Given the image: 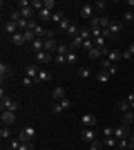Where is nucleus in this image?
Listing matches in <instances>:
<instances>
[{
	"label": "nucleus",
	"mask_w": 134,
	"mask_h": 150,
	"mask_svg": "<svg viewBox=\"0 0 134 150\" xmlns=\"http://www.w3.org/2000/svg\"><path fill=\"white\" fill-rule=\"evenodd\" d=\"M69 27H72V20H69V18H65L63 23L58 25V31H65V34H67V29H69Z\"/></svg>",
	"instance_id": "obj_32"
},
{
	"label": "nucleus",
	"mask_w": 134,
	"mask_h": 150,
	"mask_svg": "<svg viewBox=\"0 0 134 150\" xmlns=\"http://www.w3.org/2000/svg\"><path fill=\"white\" fill-rule=\"evenodd\" d=\"M116 148H119V150H128V148H132V144H130V139H119Z\"/></svg>",
	"instance_id": "obj_31"
},
{
	"label": "nucleus",
	"mask_w": 134,
	"mask_h": 150,
	"mask_svg": "<svg viewBox=\"0 0 134 150\" xmlns=\"http://www.w3.org/2000/svg\"><path fill=\"white\" fill-rule=\"evenodd\" d=\"M67 36H69L72 40H74V38H76V36H81V29H78L76 25H72L69 29H67Z\"/></svg>",
	"instance_id": "obj_30"
},
{
	"label": "nucleus",
	"mask_w": 134,
	"mask_h": 150,
	"mask_svg": "<svg viewBox=\"0 0 134 150\" xmlns=\"http://www.w3.org/2000/svg\"><path fill=\"white\" fill-rule=\"evenodd\" d=\"M67 63H76V52H69V54H67Z\"/></svg>",
	"instance_id": "obj_43"
},
{
	"label": "nucleus",
	"mask_w": 134,
	"mask_h": 150,
	"mask_svg": "<svg viewBox=\"0 0 134 150\" xmlns=\"http://www.w3.org/2000/svg\"><path fill=\"white\" fill-rule=\"evenodd\" d=\"M123 20H125V23H132V20H134V11H132V9H128V11L123 13Z\"/></svg>",
	"instance_id": "obj_36"
},
{
	"label": "nucleus",
	"mask_w": 134,
	"mask_h": 150,
	"mask_svg": "<svg viewBox=\"0 0 134 150\" xmlns=\"http://www.w3.org/2000/svg\"><path fill=\"white\" fill-rule=\"evenodd\" d=\"M87 56L92 58V61H98L101 56H105V52H103V50H98V47H92V50L87 52Z\"/></svg>",
	"instance_id": "obj_22"
},
{
	"label": "nucleus",
	"mask_w": 134,
	"mask_h": 150,
	"mask_svg": "<svg viewBox=\"0 0 134 150\" xmlns=\"http://www.w3.org/2000/svg\"><path fill=\"white\" fill-rule=\"evenodd\" d=\"M76 76L78 79H89V76H92V69H89L87 65H81V67L76 69Z\"/></svg>",
	"instance_id": "obj_20"
},
{
	"label": "nucleus",
	"mask_w": 134,
	"mask_h": 150,
	"mask_svg": "<svg viewBox=\"0 0 134 150\" xmlns=\"http://www.w3.org/2000/svg\"><path fill=\"white\" fill-rule=\"evenodd\" d=\"M109 36H119V34H121V31H123V25H121V23H116V20H112V25H109Z\"/></svg>",
	"instance_id": "obj_19"
},
{
	"label": "nucleus",
	"mask_w": 134,
	"mask_h": 150,
	"mask_svg": "<svg viewBox=\"0 0 134 150\" xmlns=\"http://www.w3.org/2000/svg\"><path fill=\"white\" fill-rule=\"evenodd\" d=\"M38 72H40V65H38V63H29V65L25 67V76L34 79V81L38 79Z\"/></svg>",
	"instance_id": "obj_6"
},
{
	"label": "nucleus",
	"mask_w": 134,
	"mask_h": 150,
	"mask_svg": "<svg viewBox=\"0 0 134 150\" xmlns=\"http://www.w3.org/2000/svg\"><path fill=\"white\" fill-rule=\"evenodd\" d=\"M125 99H128V103H130V110L134 112V92H132V94H128Z\"/></svg>",
	"instance_id": "obj_40"
},
{
	"label": "nucleus",
	"mask_w": 134,
	"mask_h": 150,
	"mask_svg": "<svg viewBox=\"0 0 134 150\" xmlns=\"http://www.w3.org/2000/svg\"><path fill=\"white\" fill-rule=\"evenodd\" d=\"M51 13H54V11H49V9H40V11H38V20L49 23V20H51Z\"/></svg>",
	"instance_id": "obj_26"
},
{
	"label": "nucleus",
	"mask_w": 134,
	"mask_h": 150,
	"mask_svg": "<svg viewBox=\"0 0 134 150\" xmlns=\"http://www.w3.org/2000/svg\"><path fill=\"white\" fill-rule=\"evenodd\" d=\"M51 99H54V101L65 99V88H60V85H58V88H54V90H51Z\"/></svg>",
	"instance_id": "obj_23"
},
{
	"label": "nucleus",
	"mask_w": 134,
	"mask_h": 150,
	"mask_svg": "<svg viewBox=\"0 0 134 150\" xmlns=\"http://www.w3.org/2000/svg\"><path fill=\"white\" fill-rule=\"evenodd\" d=\"M32 83H34V79H29V76H22V85H25V88H32Z\"/></svg>",
	"instance_id": "obj_41"
},
{
	"label": "nucleus",
	"mask_w": 134,
	"mask_h": 150,
	"mask_svg": "<svg viewBox=\"0 0 134 150\" xmlns=\"http://www.w3.org/2000/svg\"><path fill=\"white\" fill-rule=\"evenodd\" d=\"M121 58H123V52H119V50H109L107 52V61L109 63H114V65H116V61H121Z\"/></svg>",
	"instance_id": "obj_16"
},
{
	"label": "nucleus",
	"mask_w": 134,
	"mask_h": 150,
	"mask_svg": "<svg viewBox=\"0 0 134 150\" xmlns=\"http://www.w3.org/2000/svg\"><path fill=\"white\" fill-rule=\"evenodd\" d=\"M51 79V74L47 72V69H43L40 67V72H38V79H36V83H45V81H49Z\"/></svg>",
	"instance_id": "obj_27"
},
{
	"label": "nucleus",
	"mask_w": 134,
	"mask_h": 150,
	"mask_svg": "<svg viewBox=\"0 0 134 150\" xmlns=\"http://www.w3.org/2000/svg\"><path fill=\"white\" fill-rule=\"evenodd\" d=\"M103 146H105V144H103V141H98V139H96L94 144H89V150H101Z\"/></svg>",
	"instance_id": "obj_37"
},
{
	"label": "nucleus",
	"mask_w": 134,
	"mask_h": 150,
	"mask_svg": "<svg viewBox=\"0 0 134 150\" xmlns=\"http://www.w3.org/2000/svg\"><path fill=\"white\" fill-rule=\"evenodd\" d=\"M130 144H132V148H134V132H132V137H130Z\"/></svg>",
	"instance_id": "obj_44"
},
{
	"label": "nucleus",
	"mask_w": 134,
	"mask_h": 150,
	"mask_svg": "<svg viewBox=\"0 0 134 150\" xmlns=\"http://www.w3.org/2000/svg\"><path fill=\"white\" fill-rule=\"evenodd\" d=\"M0 139H2V141H11V130H9V125H2V128H0Z\"/></svg>",
	"instance_id": "obj_25"
},
{
	"label": "nucleus",
	"mask_w": 134,
	"mask_h": 150,
	"mask_svg": "<svg viewBox=\"0 0 134 150\" xmlns=\"http://www.w3.org/2000/svg\"><path fill=\"white\" fill-rule=\"evenodd\" d=\"M81 139H83V141H87V144H94V141H96V132H94V128H85V130L81 132Z\"/></svg>",
	"instance_id": "obj_10"
},
{
	"label": "nucleus",
	"mask_w": 134,
	"mask_h": 150,
	"mask_svg": "<svg viewBox=\"0 0 134 150\" xmlns=\"http://www.w3.org/2000/svg\"><path fill=\"white\" fill-rule=\"evenodd\" d=\"M109 150H119V148H109Z\"/></svg>",
	"instance_id": "obj_45"
},
{
	"label": "nucleus",
	"mask_w": 134,
	"mask_h": 150,
	"mask_svg": "<svg viewBox=\"0 0 134 150\" xmlns=\"http://www.w3.org/2000/svg\"><path fill=\"white\" fill-rule=\"evenodd\" d=\"M0 108H2V110H9V112H16V110H18V101L5 94V96L0 99Z\"/></svg>",
	"instance_id": "obj_3"
},
{
	"label": "nucleus",
	"mask_w": 134,
	"mask_h": 150,
	"mask_svg": "<svg viewBox=\"0 0 134 150\" xmlns=\"http://www.w3.org/2000/svg\"><path fill=\"white\" fill-rule=\"evenodd\" d=\"M83 43H85L83 38H81V36H76L74 40H69L67 45H69V50H72V52H78V50H83Z\"/></svg>",
	"instance_id": "obj_14"
},
{
	"label": "nucleus",
	"mask_w": 134,
	"mask_h": 150,
	"mask_svg": "<svg viewBox=\"0 0 134 150\" xmlns=\"http://www.w3.org/2000/svg\"><path fill=\"white\" fill-rule=\"evenodd\" d=\"M0 121H2V125H13V123H16V112L2 110V114H0Z\"/></svg>",
	"instance_id": "obj_7"
},
{
	"label": "nucleus",
	"mask_w": 134,
	"mask_h": 150,
	"mask_svg": "<svg viewBox=\"0 0 134 150\" xmlns=\"http://www.w3.org/2000/svg\"><path fill=\"white\" fill-rule=\"evenodd\" d=\"M45 9L54 11V9H56V2H54V0H45Z\"/></svg>",
	"instance_id": "obj_39"
},
{
	"label": "nucleus",
	"mask_w": 134,
	"mask_h": 150,
	"mask_svg": "<svg viewBox=\"0 0 134 150\" xmlns=\"http://www.w3.org/2000/svg\"><path fill=\"white\" fill-rule=\"evenodd\" d=\"M114 137L116 139H128L130 137V128H128V125H119V128H114Z\"/></svg>",
	"instance_id": "obj_12"
},
{
	"label": "nucleus",
	"mask_w": 134,
	"mask_h": 150,
	"mask_svg": "<svg viewBox=\"0 0 134 150\" xmlns=\"http://www.w3.org/2000/svg\"><path fill=\"white\" fill-rule=\"evenodd\" d=\"M81 18L83 20H92L94 18V5H89V2H85V5H81Z\"/></svg>",
	"instance_id": "obj_4"
},
{
	"label": "nucleus",
	"mask_w": 134,
	"mask_h": 150,
	"mask_svg": "<svg viewBox=\"0 0 134 150\" xmlns=\"http://www.w3.org/2000/svg\"><path fill=\"white\" fill-rule=\"evenodd\" d=\"M20 13H22V18H27V20H34V16H38L34 7H22V9H20Z\"/></svg>",
	"instance_id": "obj_17"
},
{
	"label": "nucleus",
	"mask_w": 134,
	"mask_h": 150,
	"mask_svg": "<svg viewBox=\"0 0 134 150\" xmlns=\"http://www.w3.org/2000/svg\"><path fill=\"white\" fill-rule=\"evenodd\" d=\"M94 79H96V81H98V83H107L109 79H112V76H109L107 72H105V69H98V72H96V74H94Z\"/></svg>",
	"instance_id": "obj_21"
},
{
	"label": "nucleus",
	"mask_w": 134,
	"mask_h": 150,
	"mask_svg": "<svg viewBox=\"0 0 134 150\" xmlns=\"http://www.w3.org/2000/svg\"><path fill=\"white\" fill-rule=\"evenodd\" d=\"M63 20H65V13L60 11V9H58V11H54V13H51V23H56V25H60Z\"/></svg>",
	"instance_id": "obj_28"
},
{
	"label": "nucleus",
	"mask_w": 134,
	"mask_h": 150,
	"mask_svg": "<svg viewBox=\"0 0 134 150\" xmlns=\"http://www.w3.org/2000/svg\"><path fill=\"white\" fill-rule=\"evenodd\" d=\"M9 40H11L13 45H22V43H25V31H18V34L9 36Z\"/></svg>",
	"instance_id": "obj_24"
},
{
	"label": "nucleus",
	"mask_w": 134,
	"mask_h": 150,
	"mask_svg": "<svg viewBox=\"0 0 134 150\" xmlns=\"http://www.w3.org/2000/svg\"><path fill=\"white\" fill-rule=\"evenodd\" d=\"M130 25H134V20H132V23H130Z\"/></svg>",
	"instance_id": "obj_46"
},
{
	"label": "nucleus",
	"mask_w": 134,
	"mask_h": 150,
	"mask_svg": "<svg viewBox=\"0 0 134 150\" xmlns=\"http://www.w3.org/2000/svg\"><path fill=\"white\" fill-rule=\"evenodd\" d=\"M103 137H114V128H105V130H103Z\"/></svg>",
	"instance_id": "obj_42"
},
{
	"label": "nucleus",
	"mask_w": 134,
	"mask_h": 150,
	"mask_svg": "<svg viewBox=\"0 0 134 150\" xmlns=\"http://www.w3.org/2000/svg\"><path fill=\"white\" fill-rule=\"evenodd\" d=\"M119 110H121V112H130V103H128V99L119 101Z\"/></svg>",
	"instance_id": "obj_34"
},
{
	"label": "nucleus",
	"mask_w": 134,
	"mask_h": 150,
	"mask_svg": "<svg viewBox=\"0 0 134 150\" xmlns=\"http://www.w3.org/2000/svg\"><path fill=\"white\" fill-rule=\"evenodd\" d=\"M81 121H83L85 128H96V117H94V114H83Z\"/></svg>",
	"instance_id": "obj_13"
},
{
	"label": "nucleus",
	"mask_w": 134,
	"mask_h": 150,
	"mask_svg": "<svg viewBox=\"0 0 134 150\" xmlns=\"http://www.w3.org/2000/svg\"><path fill=\"white\" fill-rule=\"evenodd\" d=\"M18 139H20V144H25V141H34V139H36V128H34V125H25V128L20 130Z\"/></svg>",
	"instance_id": "obj_2"
},
{
	"label": "nucleus",
	"mask_w": 134,
	"mask_h": 150,
	"mask_svg": "<svg viewBox=\"0 0 134 150\" xmlns=\"http://www.w3.org/2000/svg\"><path fill=\"white\" fill-rule=\"evenodd\" d=\"M20 150H36V148H34V141H25V144H20Z\"/></svg>",
	"instance_id": "obj_38"
},
{
	"label": "nucleus",
	"mask_w": 134,
	"mask_h": 150,
	"mask_svg": "<svg viewBox=\"0 0 134 150\" xmlns=\"http://www.w3.org/2000/svg\"><path fill=\"white\" fill-rule=\"evenodd\" d=\"M2 31H5V36H13V34H18V23H13V20H7L5 27H2Z\"/></svg>",
	"instance_id": "obj_9"
},
{
	"label": "nucleus",
	"mask_w": 134,
	"mask_h": 150,
	"mask_svg": "<svg viewBox=\"0 0 134 150\" xmlns=\"http://www.w3.org/2000/svg\"><path fill=\"white\" fill-rule=\"evenodd\" d=\"M69 108H72V99H69V96H65V99L54 101V103H51V112L60 114V112H65V110H69Z\"/></svg>",
	"instance_id": "obj_1"
},
{
	"label": "nucleus",
	"mask_w": 134,
	"mask_h": 150,
	"mask_svg": "<svg viewBox=\"0 0 134 150\" xmlns=\"http://www.w3.org/2000/svg\"><path fill=\"white\" fill-rule=\"evenodd\" d=\"M132 11H134V9H132Z\"/></svg>",
	"instance_id": "obj_47"
},
{
	"label": "nucleus",
	"mask_w": 134,
	"mask_h": 150,
	"mask_svg": "<svg viewBox=\"0 0 134 150\" xmlns=\"http://www.w3.org/2000/svg\"><path fill=\"white\" fill-rule=\"evenodd\" d=\"M29 47H32L34 54H38V52H45V40H43V38H36V40H34Z\"/></svg>",
	"instance_id": "obj_15"
},
{
	"label": "nucleus",
	"mask_w": 134,
	"mask_h": 150,
	"mask_svg": "<svg viewBox=\"0 0 134 150\" xmlns=\"http://www.w3.org/2000/svg\"><path fill=\"white\" fill-rule=\"evenodd\" d=\"M34 56H36L38 65H49V63H54V54H49V52H38V54H34Z\"/></svg>",
	"instance_id": "obj_5"
},
{
	"label": "nucleus",
	"mask_w": 134,
	"mask_h": 150,
	"mask_svg": "<svg viewBox=\"0 0 134 150\" xmlns=\"http://www.w3.org/2000/svg\"><path fill=\"white\" fill-rule=\"evenodd\" d=\"M132 123H134V112H132V110H130V112H123V117H121V125H128V128H130Z\"/></svg>",
	"instance_id": "obj_18"
},
{
	"label": "nucleus",
	"mask_w": 134,
	"mask_h": 150,
	"mask_svg": "<svg viewBox=\"0 0 134 150\" xmlns=\"http://www.w3.org/2000/svg\"><path fill=\"white\" fill-rule=\"evenodd\" d=\"M58 50V43H56V38L51 36V38H45V52H49V54H56Z\"/></svg>",
	"instance_id": "obj_11"
},
{
	"label": "nucleus",
	"mask_w": 134,
	"mask_h": 150,
	"mask_svg": "<svg viewBox=\"0 0 134 150\" xmlns=\"http://www.w3.org/2000/svg\"><path fill=\"white\" fill-rule=\"evenodd\" d=\"M54 63H56V65H65V63H67V56H63V54H56V56H54Z\"/></svg>",
	"instance_id": "obj_35"
},
{
	"label": "nucleus",
	"mask_w": 134,
	"mask_h": 150,
	"mask_svg": "<svg viewBox=\"0 0 134 150\" xmlns=\"http://www.w3.org/2000/svg\"><path fill=\"white\" fill-rule=\"evenodd\" d=\"M13 76V69H11V65L9 63H0V79H2V83H5V79H11Z\"/></svg>",
	"instance_id": "obj_8"
},
{
	"label": "nucleus",
	"mask_w": 134,
	"mask_h": 150,
	"mask_svg": "<svg viewBox=\"0 0 134 150\" xmlns=\"http://www.w3.org/2000/svg\"><path fill=\"white\" fill-rule=\"evenodd\" d=\"M103 144L107 146V148H116V144H119V139H116V137H105V139H103Z\"/></svg>",
	"instance_id": "obj_29"
},
{
	"label": "nucleus",
	"mask_w": 134,
	"mask_h": 150,
	"mask_svg": "<svg viewBox=\"0 0 134 150\" xmlns=\"http://www.w3.org/2000/svg\"><path fill=\"white\" fill-rule=\"evenodd\" d=\"M94 9L96 11H105V9H107V2H105V0H98V2H94Z\"/></svg>",
	"instance_id": "obj_33"
}]
</instances>
